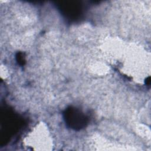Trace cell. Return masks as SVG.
<instances>
[{"label":"cell","instance_id":"6da1fadb","mask_svg":"<svg viewBox=\"0 0 151 151\" xmlns=\"http://www.w3.org/2000/svg\"><path fill=\"white\" fill-rule=\"evenodd\" d=\"M65 122L74 129H81L86 123V118L80 112L75 109H68L65 113Z\"/></svg>","mask_w":151,"mask_h":151},{"label":"cell","instance_id":"7a4b0ae2","mask_svg":"<svg viewBox=\"0 0 151 151\" xmlns=\"http://www.w3.org/2000/svg\"><path fill=\"white\" fill-rule=\"evenodd\" d=\"M145 83L147 85H149L150 84V77H149L147 78H146V80L145 81Z\"/></svg>","mask_w":151,"mask_h":151}]
</instances>
